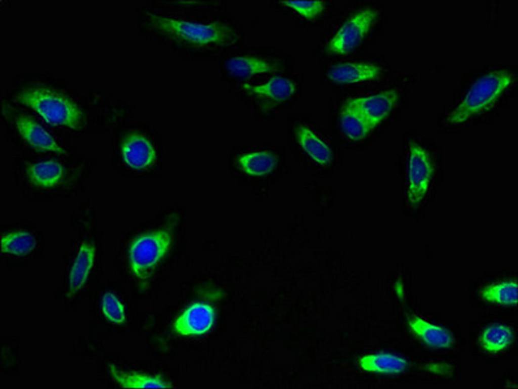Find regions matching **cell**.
Wrapping results in <instances>:
<instances>
[{"label": "cell", "mask_w": 518, "mask_h": 389, "mask_svg": "<svg viewBox=\"0 0 518 389\" xmlns=\"http://www.w3.org/2000/svg\"><path fill=\"white\" fill-rule=\"evenodd\" d=\"M147 17L148 25L157 32L193 46L227 45L237 38L235 30L222 22L199 23L150 13Z\"/></svg>", "instance_id": "1"}, {"label": "cell", "mask_w": 518, "mask_h": 389, "mask_svg": "<svg viewBox=\"0 0 518 389\" xmlns=\"http://www.w3.org/2000/svg\"><path fill=\"white\" fill-rule=\"evenodd\" d=\"M17 99L50 125L73 129L80 127L82 120L80 109L72 101L55 92L43 87L31 88L21 92Z\"/></svg>", "instance_id": "2"}, {"label": "cell", "mask_w": 518, "mask_h": 389, "mask_svg": "<svg viewBox=\"0 0 518 389\" xmlns=\"http://www.w3.org/2000/svg\"><path fill=\"white\" fill-rule=\"evenodd\" d=\"M512 76L505 70H495L478 79L462 102L450 113V123H462L491 106L512 81Z\"/></svg>", "instance_id": "3"}, {"label": "cell", "mask_w": 518, "mask_h": 389, "mask_svg": "<svg viewBox=\"0 0 518 389\" xmlns=\"http://www.w3.org/2000/svg\"><path fill=\"white\" fill-rule=\"evenodd\" d=\"M172 241L171 231L164 228L145 233L136 238L129 250L130 264L139 280L148 279L155 266L168 250Z\"/></svg>", "instance_id": "4"}, {"label": "cell", "mask_w": 518, "mask_h": 389, "mask_svg": "<svg viewBox=\"0 0 518 389\" xmlns=\"http://www.w3.org/2000/svg\"><path fill=\"white\" fill-rule=\"evenodd\" d=\"M378 15L371 8L363 9L351 17L328 42L326 49L331 54L343 55L355 49L370 31Z\"/></svg>", "instance_id": "5"}, {"label": "cell", "mask_w": 518, "mask_h": 389, "mask_svg": "<svg viewBox=\"0 0 518 389\" xmlns=\"http://www.w3.org/2000/svg\"><path fill=\"white\" fill-rule=\"evenodd\" d=\"M434 166L427 151L415 142L409 145L408 164L409 201L419 203L425 196L433 174Z\"/></svg>", "instance_id": "6"}, {"label": "cell", "mask_w": 518, "mask_h": 389, "mask_svg": "<svg viewBox=\"0 0 518 389\" xmlns=\"http://www.w3.org/2000/svg\"><path fill=\"white\" fill-rule=\"evenodd\" d=\"M398 99L397 92L390 89L367 97L351 99L347 102L373 128L390 114Z\"/></svg>", "instance_id": "7"}, {"label": "cell", "mask_w": 518, "mask_h": 389, "mask_svg": "<svg viewBox=\"0 0 518 389\" xmlns=\"http://www.w3.org/2000/svg\"><path fill=\"white\" fill-rule=\"evenodd\" d=\"M214 319L213 308L208 304L197 302L189 306L176 318L173 329L183 336L201 335L211 329Z\"/></svg>", "instance_id": "8"}, {"label": "cell", "mask_w": 518, "mask_h": 389, "mask_svg": "<svg viewBox=\"0 0 518 389\" xmlns=\"http://www.w3.org/2000/svg\"><path fill=\"white\" fill-rule=\"evenodd\" d=\"M380 67L367 62H347L331 66L328 78L338 84H347L375 79L380 74Z\"/></svg>", "instance_id": "9"}, {"label": "cell", "mask_w": 518, "mask_h": 389, "mask_svg": "<svg viewBox=\"0 0 518 389\" xmlns=\"http://www.w3.org/2000/svg\"><path fill=\"white\" fill-rule=\"evenodd\" d=\"M16 126L22 137L36 150L66 154L53 137L31 118L24 115L18 117Z\"/></svg>", "instance_id": "10"}, {"label": "cell", "mask_w": 518, "mask_h": 389, "mask_svg": "<svg viewBox=\"0 0 518 389\" xmlns=\"http://www.w3.org/2000/svg\"><path fill=\"white\" fill-rule=\"evenodd\" d=\"M242 88L250 95L275 103L288 100L294 94L295 89L290 80L281 76H273L267 82L260 85L244 84Z\"/></svg>", "instance_id": "11"}, {"label": "cell", "mask_w": 518, "mask_h": 389, "mask_svg": "<svg viewBox=\"0 0 518 389\" xmlns=\"http://www.w3.org/2000/svg\"><path fill=\"white\" fill-rule=\"evenodd\" d=\"M122 152L126 164L136 169L149 166L155 158V151L149 141L136 134L131 135L124 141Z\"/></svg>", "instance_id": "12"}, {"label": "cell", "mask_w": 518, "mask_h": 389, "mask_svg": "<svg viewBox=\"0 0 518 389\" xmlns=\"http://www.w3.org/2000/svg\"><path fill=\"white\" fill-rule=\"evenodd\" d=\"M411 329L425 342L431 347L447 348L453 343L450 333L444 328L430 323L422 318L413 316L408 321Z\"/></svg>", "instance_id": "13"}, {"label": "cell", "mask_w": 518, "mask_h": 389, "mask_svg": "<svg viewBox=\"0 0 518 389\" xmlns=\"http://www.w3.org/2000/svg\"><path fill=\"white\" fill-rule=\"evenodd\" d=\"M95 255V249L94 245L88 242H83L70 270L68 296L73 294L85 283L93 266Z\"/></svg>", "instance_id": "14"}, {"label": "cell", "mask_w": 518, "mask_h": 389, "mask_svg": "<svg viewBox=\"0 0 518 389\" xmlns=\"http://www.w3.org/2000/svg\"><path fill=\"white\" fill-rule=\"evenodd\" d=\"M110 372L116 381L123 388H170L171 384L160 375H150L137 372H126L109 365Z\"/></svg>", "instance_id": "15"}, {"label": "cell", "mask_w": 518, "mask_h": 389, "mask_svg": "<svg viewBox=\"0 0 518 389\" xmlns=\"http://www.w3.org/2000/svg\"><path fill=\"white\" fill-rule=\"evenodd\" d=\"M26 174L29 181L33 185L51 188L62 180L64 168L60 162L49 160L31 165L27 169Z\"/></svg>", "instance_id": "16"}, {"label": "cell", "mask_w": 518, "mask_h": 389, "mask_svg": "<svg viewBox=\"0 0 518 389\" xmlns=\"http://www.w3.org/2000/svg\"><path fill=\"white\" fill-rule=\"evenodd\" d=\"M226 67L231 75L239 78H247L256 74L277 70L274 65L250 56L231 58L226 62Z\"/></svg>", "instance_id": "17"}, {"label": "cell", "mask_w": 518, "mask_h": 389, "mask_svg": "<svg viewBox=\"0 0 518 389\" xmlns=\"http://www.w3.org/2000/svg\"><path fill=\"white\" fill-rule=\"evenodd\" d=\"M359 364L364 370L381 373H399L407 368V361L398 356L387 353L367 355Z\"/></svg>", "instance_id": "18"}, {"label": "cell", "mask_w": 518, "mask_h": 389, "mask_svg": "<svg viewBox=\"0 0 518 389\" xmlns=\"http://www.w3.org/2000/svg\"><path fill=\"white\" fill-rule=\"evenodd\" d=\"M296 136L303 149L316 162L325 165L331 162L332 153L330 148L310 129L300 125L296 129Z\"/></svg>", "instance_id": "19"}, {"label": "cell", "mask_w": 518, "mask_h": 389, "mask_svg": "<svg viewBox=\"0 0 518 389\" xmlns=\"http://www.w3.org/2000/svg\"><path fill=\"white\" fill-rule=\"evenodd\" d=\"M340 123L344 134L354 141L364 139L373 129L362 115L347 102L341 110Z\"/></svg>", "instance_id": "20"}, {"label": "cell", "mask_w": 518, "mask_h": 389, "mask_svg": "<svg viewBox=\"0 0 518 389\" xmlns=\"http://www.w3.org/2000/svg\"><path fill=\"white\" fill-rule=\"evenodd\" d=\"M514 338L512 330L508 326L495 324L487 327L480 337L481 346L486 351L496 353L503 350Z\"/></svg>", "instance_id": "21"}, {"label": "cell", "mask_w": 518, "mask_h": 389, "mask_svg": "<svg viewBox=\"0 0 518 389\" xmlns=\"http://www.w3.org/2000/svg\"><path fill=\"white\" fill-rule=\"evenodd\" d=\"M36 245L35 237L27 231L10 232L1 237V251L17 256H24L29 254Z\"/></svg>", "instance_id": "22"}, {"label": "cell", "mask_w": 518, "mask_h": 389, "mask_svg": "<svg viewBox=\"0 0 518 389\" xmlns=\"http://www.w3.org/2000/svg\"><path fill=\"white\" fill-rule=\"evenodd\" d=\"M277 159L272 153L256 152L242 155L238 159L241 169L250 176H263L271 172L277 164Z\"/></svg>", "instance_id": "23"}, {"label": "cell", "mask_w": 518, "mask_h": 389, "mask_svg": "<svg viewBox=\"0 0 518 389\" xmlns=\"http://www.w3.org/2000/svg\"><path fill=\"white\" fill-rule=\"evenodd\" d=\"M484 299L505 305H515L517 301V284L515 280L504 281L485 287L480 292Z\"/></svg>", "instance_id": "24"}, {"label": "cell", "mask_w": 518, "mask_h": 389, "mask_svg": "<svg viewBox=\"0 0 518 389\" xmlns=\"http://www.w3.org/2000/svg\"><path fill=\"white\" fill-rule=\"evenodd\" d=\"M102 309L104 315L110 321L117 324H122L125 321L124 307L113 293L108 291L104 294Z\"/></svg>", "instance_id": "25"}, {"label": "cell", "mask_w": 518, "mask_h": 389, "mask_svg": "<svg viewBox=\"0 0 518 389\" xmlns=\"http://www.w3.org/2000/svg\"><path fill=\"white\" fill-rule=\"evenodd\" d=\"M280 3L292 8L310 20L321 14L325 6L322 1H284Z\"/></svg>", "instance_id": "26"}, {"label": "cell", "mask_w": 518, "mask_h": 389, "mask_svg": "<svg viewBox=\"0 0 518 389\" xmlns=\"http://www.w3.org/2000/svg\"><path fill=\"white\" fill-rule=\"evenodd\" d=\"M425 368L428 371L438 374H447L451 370V366L443 364H434L427 365Z\"/></svg>", "instance_id": "27"}, {"label": "cell", "mask_w": 518, "mask_h": 389, "mask_svg": "<svg viewBox=\"0 0 518 389\" xmlns=\"http://www.w3.org/2000/svg\"><path fill=\"white\" fill-rule=\"evenodd\" d=\"M396 291H397V292L398 293V296L400 298H402L403 297V289H402V285L400 283L398 282V283H397L396 286Z\"/></svg>", "instance_id": "28"}]
</instances>
